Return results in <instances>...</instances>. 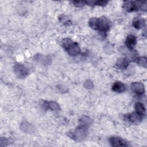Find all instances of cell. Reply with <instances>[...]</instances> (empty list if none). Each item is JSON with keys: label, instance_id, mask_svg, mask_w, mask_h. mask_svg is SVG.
I'll list each match as a JSON object with an SVG mask.
<instances>
[{"label": "cell", "instance_id": "cell-1", "mask_svg": "<svg viewBox=\"0 0 147 147\" xmlns=\"http://www.w3.org/2000/svg\"><path fill=\"white\" fill-rule=\"evenodd\" d=\"M80 125L73 131L69 133L68 136L76 141L83 140L87 135L88 125L91 123V119L88 117L84 116L80 120Z\"/></svg>", "mask_w": 147, "mask_h": 147}, {"label": "cell", "instance_id": "cell-2", "mask_svg": "<svg viewBox=\"0 0 147 147\" xmlns=\"http://www.w3.org/2000/svg\"><path fill=\"white\" fill-rule=\"evenodd\" d=\"M89 26L93 29L105 33L109 31L111 27V22L105 17H93L88 22Z\"/></svg>", "mask_w": 147, "mask_h": 147}, {"label": "cell", "instance_id": "cell-3", "mask_svg": "<svg viewBox=\"0 0 147 147\" xmlns=\"http://www.w3.org/2000/svg\"><path fill=\"white\" fill-rule=\"evenodd\" d=\"M61 45L68 53L72 56H76L80 52L78 44L69 38H65L61 42Z\"/></svg>", "mask_w": 147, "mask_h": 147}, {"label": "cell", "instance_id": "cell-4", "mask_svg": "<svg viewBox=\"0 0 147 147\" xmlns=\"http://www.w3.org/2000/svg\"><path fill=\"white\" fill-rule=\"evenodd\" d=\"M123 8L127 12L137 11L138 10H146V2L127 1L123 3Z\"/></svg>", "mask_w": 147, "mask_h": 147}, {"label": "cell", "instance_id": "cell-5", "mask_svg": "<svg viewBox=\"0 0 147 147\" xmlns=\"http://www.w3.org/2000/svg\"><path fill=\"white\" fill-rule=\"evenodd\" d=\"M144 115H140L136 112H133L124 115V118L125 120L131 123L137 124L141 122L144 118Z\"/></svg>", "mask_w": 147, "mask_h": 147}, {"label": "cell", "instance_id": "cell-6", "mask_svg": "<svg viewBox=\"0 0 147 147\" xmlns=\"http://www.w3.org/2000/svg\"><path fill=\"white\" fill-rule=\"evenodd\" d=\"M109 142L112 146H128L129 145L127 141L121 137L118 136H112L109 138Z\"/></svg>", "mask_w": 147, "mask_h": 147}, {"label": "cell", "instance_id": "cell-7", "mask_svg": "<svg viewBox=\"0 0 147 147\" xmlns=\"http://www.w3.org/2000/svg\"><path fill=\"white\" fill-rule=\"evenodd\" d=\"M14 71L16 75L20 78L26 77L29 73L28 69L22 64H17L14 67Z\"/></svg>", "mask_w": 147, "mask_h": 147}, {"label": "cell", "instance_id": "cell-8", "mask_svg": "<svg viewBox=\"0 0 147 147\" xmlns=\"http://www.w3.org/2000/svg\"><path fill=\"white\" fill-rule=\"evenodd\" d=\"M131 90L133 92L138 95H142L145 92V87L143 84L140 82L132 83L130 86Z\"/></svg>", "mask_w": 147, "mask_h": 147}, {"label": "cell", "instance_id": "cell-9", "mask_svg": "<svg viewBox=\"0 0 147 147\" xmlns=\"http://www.w3.org/2000/svg\"><path fill=\"white\" fill-rule=\"evenodd\" d=\"M42 107L45 110L50 109L52 111H59L60 110L59 105L53 101H44L42 103Z\"/></svg>", "mask_w": 147, "mask_h": 147}, {"label": "cell", "instance_id": "cell-10", "mask_svg": "<svg viewBox=\"0 0 147 147\" xmlns=\"http://www.w3.org/2000/svg\"><path fill=\"white\" fill-rule=\"evenodd\" d=\"M129 64V60L126 57H121L117 60L116 63V67L118 69H124L128 67Z\"/></svg>", "mask_w": 147, "mask_h": 147}, {"label": "cell", "instance_id": "cell-11", "mask_svg": "<svg viewBox=\"0 0 147 147\" xmlns=\"http://www.w3.org/2000/svg\"><path fill=\"white\" fill-rule=\"evenodd\" d=\"M136 43H137V40L134 36L132 34H130L127 37L125 41V44L129 49H132L135 47Z\"/></svg>", "mask_w": 147, "mask_h": 147}, {"label": "cell", "instance_id": "cell-12", "mask_svg": "<svg viewBox=\"0 0 147 147\" xmlns=\"http://www.w3.org/2000/svg\"><path fill=\"white\" fill-rule=\"evenodd\" d=\"M112 90L117 92H122L125 91L126 87L125 85L121 82H116L113 84Z\"/></svg>", "mask_w": 147, "mask_h": 147}, {"label": "cell", "instance_id": "cell-13", "mask_svg": "<svg viewBox=\"0 0 147 147\" xmlns=\"http://www.w3.org/2000/svg\"><path fill=\"white\" fill-rule=\"evenodd\" d=\"M145 20L141 17L135 18L133 21V26L137 29H141V28L144 27L145 26Z\"/></svg>", "mask_w": 147, "mask_h": 147}, {"label": "cell", "instance_id": "cell-14", "mask_svg": "<svg viewBox=\"0 0 147 147\" xmlns=\"http://www.w3.org/2000/svg\"><path fill=\"white\" fill-rule=\"evenodd\" d=\"M135 109L136 113L138 114L145 116V108L144 105L141 102H138L135 105Z\"/></svg>", "mask_w": 147, "mask_h": 147}, {"label": "cell", "instance_id": "cell-15", "mask_svg": "<svg viewBox=\"0 0 147 147\" xmlns=\"http://www.w3.org/2000/svg\"><path fill=\"white\" fill-rule=\"evenodd\" d=\"M84 2H85V3L90 6H95V5L105 6L109 2V1H93V0L87 1Z\"/></svg>", "mask_w": 147, "mask_h": 147}, {"label": "cell", "instance_id": "cell-16", "mask_svg": "<svg viewBox=\"0 0 147 147\" xmlns=\"http://www.w3.org/2000/svg\"><path fill=\"white\" fill-rule=\"evenodd\" d=\"M137 62L139 65H141V66H142L145 68L146 67L147 63H146V57H140L139 59H137Z\"/></svg>", "mask_w": 147, "mask_h": 147}, {"label": "cell", "instance_id": "cell-17", "mask_svg": "<svg viewBox=\"0 0 147 147\" xmlns=\"http://www.w3.org/2000/svg\"><path fill=\"white\" fill-rule=\"evenodd\" d=\"M71 3L77 7H81L84 5V4L85 3V2L80 1H71Z\"/></svg>", "mask_w": 147, "mask_h": 147}, {"label": "cell", "instance_id": "cell-18", "mask_svg": "<svg viewBox=\"0 0 147 147\" xmlns=\"http://www.w3.org/2000/svg\"><path fill=\"white\" fill-rule=\"evenodd\" d=\"M84 84H87V85H84V86L86 87V88H91L92 87V83L91 82H89V81H87V82L85 83Z\"/></svg>", "mask_w": 147, "mask_h": 147}]
</instances>
